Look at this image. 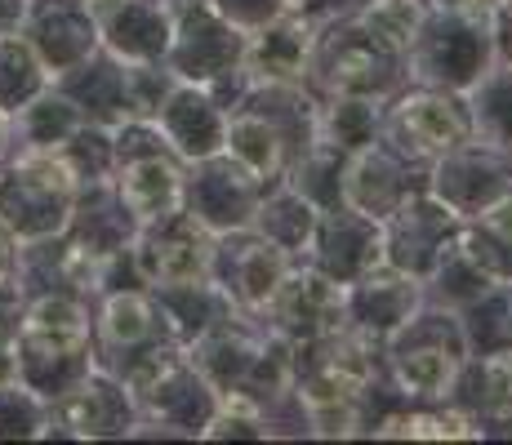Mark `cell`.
I'll list each match as a JSON object with an SVG mask.
<instances>
[{"instance_id": "obj_1", "label": "cell", "mask_w": 512, "mask_h": 445, "mask_svg": "<svg viewBox=\"0 0 512 445\" xmlns=\"http://www.w3.org/2000/svg\"><path fill=\"white\" fill-rule=\"evenodd\" d=\"M76 165L63 152H27L0 174V223L14 241H45L67 223Z\"/></svg>"}, {"instance_id": "obj_2", "label": "cell", "mask_w": 512, "mask_h": 445, "mask_svg": "<svg viewBox=\"0 0 512 445\" xmlns=\"http://www.w3.org/2000/svg\"><path fill=\"white\" fill-rule=\"evenodd\" d=\"M90 339V325H85V312L76 299L67 294H45L32 308L18 316V334H14V374L18 365H36V361H67L76 356Z\"/></svg>"}, {"instance_id": "obj_3", "label": "cell", "mask_w": 512, "mask_h": 445, "mask_svg": "<svg viewBox=\"0 0 512 445\" xmlns=\"http://www.w3.org/2000/svg\"><path fill=\"white\" fill-rule=\"evenodd\" d=\"M121 410H125V397L103 379L76 383V388L58 392V401H54V419L63 423L72 437H107V432H125Z\"/></svg>"}, {"instance_id": "obj_4", "label": "cell", "mask_w": 512, "mask_h": 445, "mask_svg": "<svg viewBox=\"0 0 512 445\" xmlns=\"http://www.w3.org/2000/svg\"><path fill=\"white\" fill-rule=\"evenodd\" d=\"M121 201L130 205V214L143 223L170 219V210L179 205V174H174V165H165L161 156L130 161L121 174Z\"/></svg>"}, {"instance_id": "obj_5", "label": "cell", "mask_w": 512, "mask_h": 445, "mask_svg": "<svg viewBox=\"0 0 512 445\" xmlns=\"http://www.w3.org/2000/svg\"><path fill=\"white\" fill-rule=\"evenodd\" d=\"M45 63L18 32H0V116H14L41 94Z\"/></svg>"}, {"instance_id": "obj_6", "label": "cell", "mask_w": 512, "mask_h": 445, "mask_svg": "<svg viewBox=\"0 0 512 445\" xmlns=\"http://www.w3.org/2000/svg\"><path fill=\"white\" fill-rule=\"evenodd\" d=\"M205 267V250L187 236H161L143 250V272L152 276L156 285H187L196 281Z\"/></svg>"}, {"instance_id": "obj_7", "label": "cell", "mask_w": 512, "mask_h": 445, "mask_svg": "<svg viewBox=\"0 0 512 445\" xmlns=\"http://www.w3.org/2000/svg\"><path fill=\"white\" fill-rule=\"evenodd\" d=\"M401 121H406V130L415 134L419 147H455L464 138V121L441 98H415V103H406Z\"/></svg>"}, {"instance_id": "obj_8", "label": "cell", "mask_w": 512, "mask_h": 445, "mask_svg": "<svg viewBox=\"0 0 512 445\" xmlns=\"http://www.w3.org/2000/svg\"><path fill=\"white\" fill-rule=\"evenodd\" d=\"M401 383H406L410 392H419V397H441L450 383V356L432 352V348L401 356Z\"/></svg>"}, {"instance_id": "obj_9", "label": "cell", "mask_w": 512, "mask_h": 445, "mask_svg": "<svg viewBox=\"0 0 512 445\" xmlns=\"http://www.w3.org/2000/svg\"><path fill=\"white\" fill-rule=\"evenodd\" d=\"M152 330V312L139 294H116L103 312V334L112 343H139L143 334Z\"/></svg>"}, {"instance_id": "obj_10", "label": "cell", "mask_w": 512, "mask_h": 445, "mask_svg": "<svg viewBox=\"0 0 512 445\" xmlns=\"http://www.w3.org/2000/svg\"><path fill=\"white\" fill-rule=\"evenodd\" d=\"M366 23L388 45H406L410 36H415V27H419V5L415 0H379V5L370 9Z\"/></svg>"}, {"instance_id": "obj_11", "label": "cell", "mask_w": 512, "mask_h": 445, "mask_svg": "<svg viewBox=\"0 0 512 445\" xmlns=\"http://www.w3.org/2000/svg\"><path fill=\"white\" fill-rule=\"evenodd\" d=\"M232 152L250 165L254 174H268L277 165V143L259 121H236L232 125Z\"/></svg>"}, {"instance_id": "obj_12", "label": "cell", "mask_w": 512, "mask_h": 445, "mask_svg": "<svg viewBox=\"0 0 512 445\" xmlns=\"http://www.w3.org/2000/svg\"><path fill=\"white\" fill-rule=\"evenodd\" d=\"M241 272H245V285H250V299L259 303V299H268L272 294V281H277L281 267H277V259H272L268 250H254L250 259H245Z\"/></svg>"}, {"instance_id": "obj_13", "label": "cell", "mask_w": 512, "mask_h": 445, "mask_svg": "<svg viewBox=\"0 0 512 445\" xmlns=\"http://www.w3.org/2000/svg\"><path fill=\"white\" fill-rule=\"evenodd\" d=\"M14 276H18V250H14V236L0 223V285H14Z\"/></svg>"}, {"instance_id": "obj_14", "label": "cell", "mask_w": 512, "mask_h": 445, "mask_svg": "<svg viewBox=\"0 0 512 445\" xmlns=\"http://www.w3.org/2000/svg\"><path fill=\"white\" fill-rule=\"evenodd\" d=\"M23 18V0H0V32H14Z\"/></svg>"}, {"instance_id": "obj_15", "label": "cell", "mask_w": 512, "mask_h": 445, "mask_svg": "<svg viewBox=\"0 0 512 445\" xmlns=\"http://www.w3.org/2000/svg\"><path fill=\"white\" fill-rule=\"evenodd\" d=\"M285 5H303V0H285Z\"/></svg>"}, {"instance_id": "obj_16", "label": "cell", "mask_w": 512, "mask_h": 445, "mask_svg": "<svg viewBox=\"0 0 512 445\" xmlns=\"http://www.w3.org/2000/svg\"><path fill=\"white\" fill-rule=\"evenodd\" d=\"M0 130H5V125H0ZM0 147H5V134H0Z\"/></svg>"}, {"instance_id": "obj_17", "label": "cell", "mask_w": 512, "mask_h": 445, "mask_svg": "<svg viewBox=\"0 0 512 445\" xmlns=\"http://www.w3.org/2000/svg\"><path fill=\"white\" fill-rule=\"evenodd\" d=\"M90 5H103V0H90Z\"/></svg>"}]
</instances>
